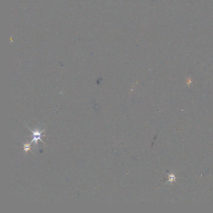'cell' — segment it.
<instances>
[{
    "mask_svg": "<svg viewBox=\"0 0 213 213\" xmlns=\"http://www.w3.org/2000/svg\"><path fill=\"white\" fill-rule=\"evenodd\" d=\"M28 128L32 132L33 134L32 135L30 136H28V137H33V140H32V141L30 142V143L31 144L32 142L34 141V142L35 145H38V140H40L44 144H45L44 142H43V141L41 139V137H42L45 136H46L45 135H41L42 133H43V132H44L45 131V129L43 130L42 131H41L39 132L38 130H36L35 131H33L32 130H31L30 128Z\"/></svg>",
    "mask_w": 213,
    "mask_h": 213,
    "instance_id": "cell-1",
    "label": "cell"
},
{
    "mask_svg": "<svg viewBox=\"0 0 213 213\" xmlns=\"http://www.w3.org/2000/svg\"><path fill=\"white\" fill-rule=\"evenodd\" d=\"M31 144L30 143L29 144H28V143H27L26 144H24L23 143V145H24V151H26L27 154L28 153V151L32 152L31 150V147L30 146H31Z\"/></svg>",
    "mask_w": 213,
    "mask_h": 213,
    "instance_id": "cell-2",
    "label": "cell"
}]
</instances>
